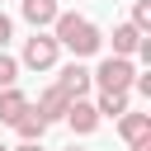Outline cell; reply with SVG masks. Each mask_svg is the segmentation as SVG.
Wrapping results in <instances>:
<instances>
[{"instance_id":"obj_15","label":"cell","mask_w":151,"mask_h":151,"mask_svg":"<svg viewBox=\"0 0 151 151\" xmlns=\"http://www.w3.org/2000/svg\"><path fill=\"white\" fill-rule=\"evenodd\" d=\"M9 38H14V24H9V14L0 9V52H5V42H9Z\"/></svg>"},{"instance_id":"obj_8","label":"cell","mask_w":151,"mask_h":151,"mask_svg":"<svg viewBox=\"0 0 151 151\" xmlns=\"http://www.w3.org/2000/svg\"><path fill=\"white\" fill-rule=\"evenodd\" d=\"M24 113H28V94H24L19 85L0 90V123H9V127H14V123H19Z\"/></svg>"},{"instance_id":"obj_6","label":"cell","mask_w":151,"mask_h":151,"mask_svg":"<svg viewBox=\"0 0 151 151\" xmlns=\"http://www.w3.org/2000/svg\"><path fill=\"white\" fill-rule=\"evenodd\" d=\"M66 123H71V132L90 137V132L99 127V113H94V104H90V99H71V109H66Z\"/></svg>"},{"instance_id":"obj_10","label":"cell","mask_w":151,"mask_h":151,"mask_svg":"<svg viewBox=\"0 0 151 151\" xmlns=\"http://www.w3.org/2000/svg\"><path fill=\"white\" fill-rule=\"evenodd\" d=\"M142 38H146V33H137L132 24H118V28H113V57H127V61H132V52H137Z\"/></svg>"},{"instance_id":"obj_5","label":"cell","mask_w":151,"mask_h":151,"mask_svg":"<svg viewBox=\"0 0 151 151\" xmlns=\"http://www.w3.org/2000/svg\"><path fill=\"white\" fill-rule=\"evenodd\" d=\"M66 109H71V99H66L57 85H47V90H42V99L33 104V113H38L42 123H57V118H66Z\"/></svg>"},{"instance_id":"obj_18","label":"cell","mask_w":151,"mask_h":151,"mask_svg":"<svg viewBox=\"0 0 151 151\" xmlns=\"http://www.w3.org/2000/svg\"><path fill=\"white\" fill-rule=\"evenodd\" d=\"M9 151H42L38 142H19V146H9Z\"/></svg>"},{"instance_id":"obj_19","label":"cell","mask_w":151,"mask_h":151,"mask_svg":"<svg viewBox=\"0 0 151 151\" xmlns=\"http://www.w3.org/2000/svg\"><path fill=\"white\" fill-rule=\"evenodd\" d=\"M0 151H9V146H0Z\"/></svg>"},{"instance_id":"obj_7","label":"cell","mask_w":151,"mask_h":151,"mask_svg":"<svg viewBox=\"0 0 151 151\" xmlns=\"http://www.w3.org/2000/svg\"><path fill=\"white\" fill-rule=\"evenodd\" d=\"M19 9H24V19L33 24V33H42L47 24H57V14H61V9H57V0H24Z\"/></svg>"},{"instance_id":"obj_4","label":"cell","mask_w":151,"mask_h":151,"mask_svg":"<svg viewBox=\"0 0 151 151\" xmlns=\"http://www.w3.org/2000/svg\"><path fill=\"white\" fill-rule=\"evenodd\" d=\"M94 80H90V66H80V61H71V66H61V80H57V90L66 94V99H85V90H90Z\"/></svg>"},{"instance_id":"obj_14","label":"cell","mask_w":151,"mask_h":151,"mask_svg":"<svg viewBox=\"0 0 151 151\" xmlns=\"http://www.w3.org/2000/svg\"><path fill=\"white\" fill-rule=\"evenodd\" d=\"M132 28H137V33L151 28V0H137V5H132Z\"/></svg>"},{"instance_id":"obj_16","label":"cell","mask_w":151,"mask_h":151,"mask_svg":"<svg viewBox=\"0 0 151 151\" xmlns=\"http://www.w3.org/2000/svg\"><path fill=\"white\" fill-rule=\"evenodd\" d=\"M132 85H137V94H146V99H151V71H146V76H137Z\"/></svg>"},{"instance_id":"obj_11","label":"cell","mask_w":151,"mask_h":151,"mask_svg":"<svg viewBox=\"0 0 151 151\" xmlns=\"http://www.w3.org/2000/svg\"><path fill=\"white\" fill-rule=\"evenodd\" d=\"M94 113H99V118H113V123H118V118L127 113V94H99V99H94Z\"/></svg>"},{"instance_id":"obj_13","label":"cell","mask_w":151,"mask_h":151,"mask_svg":"<svg viewBox=\"0 0 151 151\" xmlns=\"http://www.w3.org/2000/svg\"><path fill=\"white\" fill-rule=\"evenodd\" d=\"M14 80H19V61H14L9 52H0V90H9Z\"/></svg>"},{"instance_id":"obj_1","label":"cell","mask_w":151,"mask_h":151,"mask_svg":"<svg viewBox=\"0 0 151 151\" xmlns=\"http://www.w3.org/2000/svg\"><path fill=\"white\" fill-rule=\"evenodd\" d=\"M52 38H57V47H66V52H76V57H94L99 47H104V33L85 19V14H57V24H52Z\"/></svg>"},{"instance_id":"obj_17","label":"cell","mask_w":151,"mask_h":151,"mask_svg":"<svg viewBox=\"0 0 151 151\" xmlns=\"http://www.w3.org/2000/svg\"><path fill=\"white\" fill-rule=\"evenodd\" d=\"M127 151H151V137H142V142H132Z\"/></svg>"},{"instance_id":"obj_3","label":"cell","mask_w":151,"mask_h":151,"mask_svg":"<svg viewBox=\"0 0 151 151\" xmlns=\"http://www.w3.org/2000/svg\"><path fill=\"white\" fill-rule=\"evenodd\" d=\"M57 57H61V47H57L52 33H33V38L24 42V66H28V71H52Z\"/></svg>"},{"instance_id":"obj_9","label":"cell","mask_w":151,"mask_h":151,"mask_svg":"<svg viewBox=\"0 0 151 151\" xmlns=\"http://www.w3.org/2000/svg\"><path fill=\"white\" fill-rule=\"evenodd\" d=\"M118 137L132 146V142H142V137H151V113H123L118 118Z\"/></svg>"},{"instance_id":"obj_12","label":"cell","mask_w":151,"mask_h":151,"mask_svg":"<svg viewBox=\"0 0 151 151\" xmlns=\"http://www.w3.org/2000/svg\"><path fill=\"white\" fill-rule=\"evenodd\" d=\"M14 132H19L24 142H42V132H47V123H42V118L33 113V104H28V113H24L19 123H14Z\"/></svg>"},{"instance_id":"obj_2","label":"cell","mask_w":151,"mask_h":151,"mask_svg":"<svg viewBox=\"0 0 151 151\" xmlns=\"http://www.w3.org/2000/svg\"><path fill=\"white\" fill-rule=\"evenodd\" d=\"M90 80L99 85V94H127L132 80H137V66H132L127 57H104V61L90 71Z\"/></svg>"},{"instance_id":"obj_20","label":"cell","mask_w":151,"mask_h":151,"mask_svg":"<svg viewBox=\"0 0 151 151\" xmlns=\"http://www.w3.org/2000/svg\"><path fill=\"white\" fill-rule=\"evenodd\" d=\"M71 151H80V146H71Z\"/></svg>"}]
</instances>
